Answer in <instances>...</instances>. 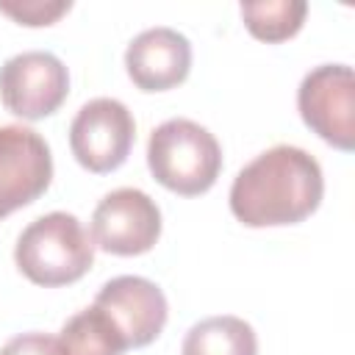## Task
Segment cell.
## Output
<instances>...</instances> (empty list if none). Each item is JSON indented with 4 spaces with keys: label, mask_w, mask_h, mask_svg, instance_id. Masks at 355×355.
<instances>
[{
    "label": "cell",
    "mask_w": 355,
    "mask_h": 355,
    "mask_svg": "<svg viewBox=\"0 0 355 355\" xmlns=\"http://www.w3.org/2000/svg\"><path fill=\"white\" fill-rule=\"evenodd\" d=\"M324 197L319 161L294 144H275L239 169L230 211L247 227H280L308 219Z\"/></svg>",
    "instance_id": "1"
},
{
    "label": "cell",
    "mask_w": 355,
    "mask_h": 355,
    "mask_svg": "<svg viewBox=\"0 0 355 355\" xmlns=\"http://www.w3.org/2000/svg\"><path fill=\"white\" fill-rule=\"evenodd\" d=\"M14 263L36 286H69L92 269L94 241L75 214L50 211L19 233Z\"/></svg>",
    "instance_id": "2"
},
{
    "label": "cell",
    "mask_w": 355,
    "mask_h": 355,
    "mask_svg": "<svg viewBox=\"0 0 355 355\" xmlns=\"http://www.w3.org/2000/svg\"><path fill=\"white\" fill-rule=\"evenodd\" d=\"M147 166L164 189L180 197H197L216 183L222 172V147L200 122L175 116L153 128Z\"/></svg>",
    "instance_id": "3"
},
{
    "label": "cell",
    "mask_w": 355,
    "mask_h": 355,
    "mask_svg": "<svg viewBox=\"0 0 355 355\" xmlns=\"http://www.w3.org/2000/svg\"><path fill=\"white\" fill-rule=\"evenodd\" d=\"M302 122L341 153L355 147V75L347 64L311 69L297 89Z\"/></svg>",
    "instance_id": "4"
},
{
    "label": "cell",
    "mask_w": 355,
    "mask_h": 355,
    "mask_svg": "<svg viewBox=\"0 0 355 355\" xmlns=\"http://www.w3.org/2000/svg\"><path fill=\"white\" fill-rule=\"evenodd\" d=\"M133 139V114L114 97H94L83 103L69 125V150L75 161L94 175L119 169L130 155Z\"/></svg>",
    "instance_id": "5"
},
{
    "label": "cell",
    "mask_w": 355,
    "mask_h": 355,
    "mask_svg": "<svg viewBox=\"0 0 355 355\" xmlns=\"http://www.w3.org/2000/svg\"><path fill=\"white\" fill-rule=\"evenodd\" d=\"M69 94L64 61L47 50H25L0 67V100L22 119H44L61 108Z\"/></svg>",
    "instance_id": "6"
},
{
    "label": "cell",
    "mask_w": 355,
    "mask_h": 355,
    "mask_svg": "<svg viewBox=\"0 0 355 355\" xmlns=\"http://www.w3.org/2000/svg\"><path fill=\"white\" fill-rule=\"evenodd\" d=\"M161 236L158 202L133 186L108 191L92 214V241L111 255H141Z\"/></svg>",
    "instance_id": "7"
},
{
    "label": "cell",
    "mask_w": 355,
    "mask_h": 355,
    "mask_svg": "<svg viewBox=\"0 0 355 355\" xmlns=\"http://www.w3.org/2000/svg\"><path fill=\"white\" fill-rule=\"evenodd\" d=\"M50 180V144L33 128L0 125V219L39 200Z\"/></svg>",
    "instance_id": "8"
},
{
    "label": "cell",
    "mask_w": 355,
    "mask_h": 355,
    "mask_svg": "<svg viewBox=\"0 0 355 355\" xmlns=\"http://www.w3.org/2000/svg\"><path fill=\"white\" fill-rule=\"evenodd\" d=\"M94 305L114 319V324L128 341V349H139L155 341L169 316L164 291L153 280L139 275H119L103 283L94 297Z\"/></svg>",
    "instance_id": "9"
},
{
    "label": "cell",
    "mask_w": 355,
    "mask_h": 355,
    "mask_svg": "<svg viewBox=\"0 0 355 355\" xmlns=\"http://www.w3.org/2000/svg\"><path fill=\"white\" fill-rule=\"evenodd\" d=\"M128 78L141 92H166L180 86L191 72V42L166 25L147 28L125 50Z\"/></svg>",
    "instance_id": "10"
},
{
    "label": "cell",
    "mask_w": 355,
    "mask_h": 355,
    "mask_svg": "<svg viewBox=\"0 0 355 355\" xmlns=\"http://www.w3.org/2000/svg\"><path fill=\"white\" fill-rule=\"evenodd\" d=\"M180 355H258V336L241 316H208L189 327Z\"/></svg>",
    "instance_id": "11"
},
{
    "label": "cell",
    "mask_w": 355,
    "mask_h": 355,
    "mask_svg": "<svg viewBox=\"0 0 355 355\" xmlns=\"http://www.w3.org/2000/svg\"><path fill=\"white\" fill-rule=\"evenodd\" d=\"M58 344L64 355H122L128 349L114 319L97 305L69 316L58 333Z\"/></svg>",
    "instance_id": "12"
},
{
    "label": "cell",
    "mask_w": 355,
    "mask_h": 355,
    "mask_svg": "<svg viewBox=\"0 0 355 355\" xmlns=\"http://www.w3.org/2000/svg\"><path fill=\"white\" fill-rule=\"evenodd\" d=\"M308 14L305 0H261V3H241V19L247 31L269 44L286 42L300 33Z\"/></svg>",
    "instance_id": "13"
},
{
    "label": "cell",
    "mask_w": 355,
    "mask_h": 355,
    "mask_svg": "<svg viewBox=\"0 0 355 355\" xmlns=\"http://www.w3.org/2000/svg\"><path fill=\"white\" fill-rule=\"evenodd\" d=\"M69 8H72L69 0H17V3H0V14L11 17L19 25H28V28L53 25Z\"/></svg>",
    "instance_id": "14"
},
{
    "label": "cell",
    "mask_w": 355,
    "mask_h": 355,
    "mask_svg": "<svg viewBox=\"0 0 355 355\" xmlns=\"http://www.w3.org/2000/svg\"><path fill=\"white\" fill-rule=\"evenodd\" d=\"M0 355H64L58 336H47V333H19L14 338H8L0 347Z\"/></svg>",
    "instance_id": "15"
}]
</instances>
